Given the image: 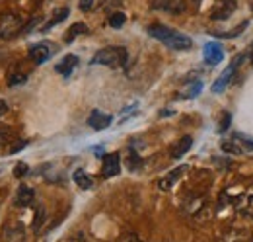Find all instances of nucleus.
I'll list each match as a JSON object with an SVG mask.
<instances>
[{
	"label": "nucleus",
	"mask_w": 253,
	"mask_h": 242,
	"mask_svg": "<svg viewBox=\"0 0 253 242\" xmlns=\"http://www.w3.org/2000/svg\"><path fill=\"white\" fill-rule=\"evenodd\" d=\"M187 170V166H179V168H175V170H171V172H168V176H164L160 182H158V186H160V190L162 192H168V190H171L173 188V184L181 178V174Z\"/></svg>",
	"instance_id": "13"
},
{
	"label": "nucleus",
	"mask_w": 253,
	"mask_h": 242,
	"mask_svg": "<svg viewBox=\"0 0 253 242\" xmlns=\"http://www.w3.org/2000/svg\"><path fill=\"white\" fill-rule=\"evenodd\" d=\"M201 92H203V82H201V80H195V82H189V84L181 90V98H183V100H193V98H197Z\"/></svg>",
	"instance_id": "15"
},
{
	"label": "nucleus",
	"mask_w": 253,
	"mask_h": 242,
	"mask_svg": "<svg viewBox=\"0 0 253 242\" xmlns=\"http://www.w3.org/2000/svg\"><path fill=\"white\" fill-rule=\"evenodd\" d=\"M4 241L23 242V229L21 227H8V229H4Z\"/></svg>",
	"instance_id": "19"
},
{
	"label": "nucleus",
	"mask_w": 253,
	"mask_h": 242,
	"mask_svg": "<svg viewBox=\"0 0 253 242\" xmlns=\"http://www.w3.org/2000/svg\"><path fill=\"white\" fill-rule=\"evenodd\" d=\"M68 14H70V10H68V8H61V10H59V12H57V14H55V16H53V18H51L43 27H41V31H49V29H51V27H55L57 23L64 22Z\"/></svg>",
	"instance_id": "18"
},
{
	"label": "nucleus",
	"mask_w": 253,
	"mask_h": 242,
	"mask_svg": "<svg viewBox=\"0 0 253 242\" xmlns=\"http://www.w3.org/2000/svg\"><path fill=\"white\" fill-rule=\"evenodd\" d=\"M6 111H8V104H6V102H2V100H0V117H2V115H4V113H6Z\"/></svg>",
	"instance_id": "34"
},
{
	"label": "nucleus",
	"mask_w": 253,
	"mask_h": 242,
	"mask_svg": "<svg viewBox=\"0 0 253 242\" xmlns=\"http://www.w3.org/2000/svg\"><path fill=\"white\" fill-rule=\"evenodd\" d=\"M27 172H29V166L25 162H18L14 166V176L16 178H23V176H27Z\"/></svg>",
	"instance_id": "25"
},
{
	"label": "nucleus",
	"mask_w": 253,
	"mask_h": 242,
	"mask_svg": "<svg viewBox=\"0 0 253 242\" xmlns=\"http://www.w3.org/2000/svg\"><path fill=\"white\" fill-rule=\"evenodd\" d=\"M43 221H45V209H43V207H39V211L35 213V221H33V231H39V229H41V225H43Z\"/></svg>",
	"instance_id": "27"
},
{
	"label": "nucleus",
	"mask_w": 253,
	"mask_h": 242,
	"mask_svg": "<svg viewBox=\"0 0 253 242\" xmlns=\"http://www.w3.org/2000/svg\"><path fill=\"white\" fill-rule=\"evenodd\" d=\"M222 151H224V153H230V154H242V153H244V147H242V143L234 137V139H230V141H222Z\"/></svg>",
	"instance_id": "20"
},
{
	"label": "nucleus",
	"mask_w": 253,
	"mask_h": 242,
	"mask_svg": "<svg viewBox=\"0 0 253 242\" xmlns=\"http://www.w3.org/2000/svg\"><path fill=\"white\" fill-rule=\"evenodd\" d=\"M126 22V16L123 12H113L111 16H109V25L111 27H115V29H119V27H123Z\"/></svg>",
	"instance_id": "21"
},
{
	"label": "nucleus",
	"mask_w": 253,
	"mask_h": 242,
	"mask_svg": "<svg viewBox=\"0 0 253 242\" xmlns=\"http://www.w3.org/2000/svg\"><path fill=\"white\" fill-rule=\"evenodd\" d=\"M140 164H142L140 156H138L136 153H130V156H128V162H126L128 170H136V168H140Z\"/></svg>",
	"instance_id": "26"
},
{
	"label": "nucleus",
	"mask_w": 253,
	"mask_h": 242,
	"mask_svg": "<svg viewBox=\"0 0 253 242\" xmlns=\"http://www.w3.org/2000/svg\"><path fill=\"white\" fill-rule=\"evenodd\" d=\"M111 121H113V117H111L109 113L100 111V110H94V111L90 113V117H88V125H90L92 129H96V131L107 129V127L111 125Z\"/></svg>",
	"instance_id": "10"
},
{
	"label": "nucleus",
	"mask_w": 253,
	"mask_h": 242,
	"mask_svg": "<svg viewBox=\"0 0 253 242\" xmlns=\"http://www.w3.org/2000/svg\"><path fill=\"white\" fill-rule=\"evenodd\" d=\"M72 178H74V184H76L78 188H82V190H90V188L94 186V180H92L82 168H76L74 174H72Z\"/></svg>",
	"instance_id": "16"
},
{
	"label": "nucleus",
	"mask_w": 253,
	"mask_h": 242,
	"mask_svg": "<svg viewBox=\"0 0 253 242\" xmlns=\"http://www.w3.org/2000/svg\"><path fill=\"white\" fill-rule=\"evenodd\" d=\"M78 8H80L82 12H88V10H92V8H94V0H80Z\"/></svg>",
	"instance_id": "31"
},
{
	"label": "nucleus",
	"mask_w": 253,
	"mask_h": 242,
	"mask_svg": "<svg viewBox=\"0 0 253 242\" xmlns=\"http://www.w3.org/2000/svg\"><path fill=\"white\" fill-rule=\"evenodd\" d=\"M136 110H138V102H132L130 106H126L125 110H123V115L119 117V123H123V121H126V117L134 115V113H136Z\"/></svg>",
	"instance_id": "24"
},
{
	"label": "nucleus",
	"mask_w": 253,
	"mask_h": 242,
	"mask_svg": "<svg viewBox=\"0 0 253 242\" xmlns=\"http://www.w3.org/2000/svg\"><path fill=\"white\" fill-rule=\"evenodd\" d=\"M10 139H12V129L6 125H0V149L6 147L10 143Z\"/></svg>",
	"instance_id": "22"
},
{
	"label": "nucleus",
	"mask_w": 253,
	"mask_h": 242,
	"mask_svg": "<svg viewBox=\"0 0 253 242\" xmlns=\"http://www.w3.org/2000/svg\"><path fill=\"white\" fill-rule=\"evenodd\" d=\"M121 170V158L117 153H111V154H105L104 156V164H102V174L104 178H113L117 176Z\"/></svg>",
	"instance_id": "9"
},
{
	"label": "nucleus",
	"mask_w": 253,
	"mask_h": 242,
	"mask_svg": "<svg viewBox=\"0 0 253 242\" xmlns=\"http://www.w3.org/2000/svg\"><path fill=\"white\" fill-rule=\"evenodd\" d=\"M27 78H25V74H10V78H8V84L10 86H16V84H23Z\"/></svg>",
	"instance_id": "28"
},
{
	"label": "nucleus",
	"mask_w": 253,
	"mask_h": 242,
	"mask_svg": "<svg viewBox=\"0 0 253 242\" xmlns=\"http://www.w3.org/2000/svg\"><path fill=\"white\" fill-rule=\"evenodd\" d=\"M152 8L160 12H168V14H183L187 10V2L185 0H154Z\"/></svg>",
	"instance_id": "8"
},
{
	"label": "nucleus",
	"mask_w": 253,
	"mask_h": 242,
	"mask_svg": "<svg viewBox=\"0 0 253 242\" xmlns=\"http://www.w3.org/2000/svg\"><path fill=\"white\" fill-rule=\"evenodd\" d=\"M121 242H142L136 235H126L125 239H121Z\"/></svg>",
	"instance_id": "33"
},
{
	"label": "nucleus",
	"mask_w": 253,
	"mask_h": 242,
	"mask_svg": "<svg viewBox=\"0 0 253 242\" xmlns=\"http://www.w3.org/2000/svg\"><path fill=\"white\" fill-rule=\"evenodd\" d=\"M29 145V141H20V143H16L12 149H10V154H16V153H20L21 149H25Z\"/></svg>",
	"instance_id": "30"
},
{
	"label": "nucleus",
	"mask_w": 253,
	"mask_h": 242,
	"mask_svg": "<svg viewBox=\"0 0 253 242\" xmlns=\"http://www.w3.org/2000/svg\"><path fill=\"white\" fill-rule=\"evenodd\" d=\"M23 29V18L20 14H4L0 18V39H12L20 35Z\"/></svg>",
	"instance_id": "3"
},
{
	"label": "nucleus",
	"mask_w": 253,
	"mask_h": 242,
	"mask_svg": "<svg viewBox=\"0 0 253 242\" xmlns=\"http://www.w3.org/2000/svg\"><path fill=\"white\" fill-rule=\"evenodd\" d=\"M53 45L51 43H47V41H41V43H35V45H31L29 47V59L33 61V63H37V65H43V63H47L51 57H53Z\"/></svg>",
	"instance_id": "5"
},
{
	"label": "nucleus",
	"mask_w": 253,
	"mask_h": 242,
	"mask_svg": "<svg viewBox=\"0 0 253 242\" xmlns=\"http://www.w3.org/2000/svg\"><path fill=\"white\" fill-rule=\"evenodd\" d=\"M244 59V55H240V57H236L234 59V63L228 66V68H224L222 72H220V76L214 80V84H212V94H222L226 88H228V84L232 82V78L236 76V70H238V66H240V61Z\"/></svg>",
	"instance_id": "4"
},
{
	"label": "nucleus",
	"mask_w": 253,
	"mask_h": 242,
	"mask_svg": "<svg viewBox=\"0 0 253 242\" xmlns=\"http://www.w3.org/2000/svg\"><path fill=\"white\" fill-rule=\"evenodd\" d=\"M86 31H88V25H86L84 22H76V23H72V25H70L68 33L64 35V41H66V43H70V41H74L78 35H82V33H86Z\"/></svg>",
	"instance_id": "17"
},
{
	"label": "nucleus",
	"mask_w": 253,
	"mask_h": 242,
	"mask_svg": "<svg viewBox=\"0 0 253 242\" xmlns=\"http://www.w3.org/2000/svg\"><path fill=\"white\" fill-rule=\"evenodd\" d=\"M191 147H193V137H189V135H187V137L179 139V141H177V143L171 147V151H169V156L177 160V158H181V156H183V154H185V153H187Z\"/></svg>",
	"instance_id": "14"
},
{
	"label": "nucleus",
	"mask_w": 253,
	"mask_h": 242,
	"mask_svg": "<svg viewBox=\"0 0 253 242\" xmlns=\"http://www.w3.org/2000/svg\"><path fill=\"white\" fill-rule=\"evenodd\" d=\"M76 65H78V57H76V55H64V57L55 65V70H57L59 74H63L64 78H68V76L72 74V70L76 68Z\"/></svg>",
	"instance_id": "12"
},
{
	"label": "nucleus",
	"mask_w": 253,
	"mask_h": 242,
	"mask_svg": "<svg viewBox=\"0 0 253 242\" xmlns=\"http://www.w3.org/2000/svg\"><path fill=\"white\" fill-rule=\"evenodd\" d=\"M238 8V0H216L212 10H211V18L212 20H226L228 16H232Z\"/></svg>",
	"instance_id": "6"
},
{
	"label": "nucleus",
	"mask_w": 253,
	"mask_h": 242,
	"mask_svg": "<svg viewBox=\"0 0 253 242\" xmlns=\"http://www.w3.org/2000/svg\"><path fill=\"white\" fill-rule=\"evenodd\" d=\"M125 63H126L125 47H105V49L98 51L92 57V63L90 65H104V66L119 68V66H125Z\"/></svg>",
	"instance_id": "2"
},
{
	"label": "nucleus",
	"mask_w": 253,
	"mask_h": 242,
	"mask_svg": "<svg viewBox=\"0 0 253 242\" xmlns=\"http://www.w3.org/2000/svg\"><path fill=\"white\" fill-rule=\"evenodd\" d=\"M33 199H35L33 190H31L29 186H23V184H21V186L16 190L14 205H16V207H29V205L33 203Z\"/></svg>",
	"instance_id": "11"
},
{
	"label": "nucleus",
	"mask_w": 253,
	"mask_h": 242,
	"mask_svg": "<svg viewBox=\"0 0 253 242\" xmlns=\"http://www.w3.org/2000/svg\"><path fill=\"white\" fill-rule=\"evenodd\" d=\"M244 213L248 215V217H252L253 219V196L248 198V201H246V209H244Z\"/></svg>",
	"instance_id": "32"
},
{
	"label": "nucleus",
	"mask_w": 253,
	"mask_h": 242,
	"mask_svg": "<svg viewBox=\"0 0 253 242\" xmlns=\"http://www.w3.org/2000/svg\"><path fill=\"white\" fill-rule=\"evenodd\" d=\"M148 35L162 41L166 47L173 49V51H189L193 47V39L181 31H175L164 23H152L148 25Z\"/></svg>",
	"instance_id": "1"
},
{
	"label": "nucleus",
	"mask_w": 253,
	"mask_h": 242,
	"mask_svg": "<svg viewBox=\"0 0 253 242\" xmlns=\"http://www.w3.org/2000/svg\"><path fill=\"white\" fill-rule=\"evenodd\" d=\"M203 59H205V63H207V65H211V66H214V65L222 63V59H224L222 45H220V43H216V41H209V43L203 47Z\"/></svg>",
	"instance_id": "7"
},
{
	"label": "nucleus",
	"mask_w": 253,
	"mask_h": 242,
	"mask_svg": "<svg viewBox=\"0 0 253 242\" xmlns=\"http://www.w3.org/2000/svg\"><path fill=\"white\" fill-rule=\"evenodd\" d=\"M230 121H232V115L226 111V113H222V119H220V127H218V131H226L228 127H230Z\"/></svg>",
	"instance_id": "29"
},
{
	"label": "nucleus",
	"mask_w": 253,
	"mask_h": 242,
	"mask_svg": "<svg viewBox=\"0 0 253 242\" xmlns=\"http://www.w3.org/2000/svg\"><path fill=\"white\" fill-rule=\"evenodd\" d=\"M234 137H236V139L242 143L244 151H253V139H252V137H248V135H242V133H236Z\"/></svg>",
	"instance_id": "23"
}]
</instances>
